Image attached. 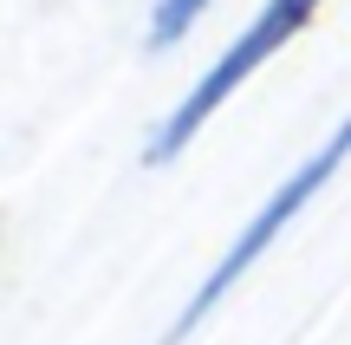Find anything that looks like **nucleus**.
I'll return each instance as SVG.
<instances>
[{"label": "nucleus", "mask_w": 351, "mask_h": 345, "mask_svg": "<svg viewBox=\"0 0 351 345\" xmlns=\"http://www.w3.org/2000/svg\"><path fill=\"white\" fill-rule=\"evenodd\" d=\"M345 156H351V117H345V124H339V130H332V137H326V143H319V150H313V156H306V163H300V169H293V176H287V182H280V189H274V195H267V209H261V215H254V222H247V228H241V241H234V248H228V254H221V267H215V274H208V281H202V287H195V300H189V307H182V320H176V333H169V339H182V333H195V326H202V320H208V313H215V307H221V294H228V287H234V281H241V274H247V267H254V261H261V254H267V248H274V235H280V228H287V222H293V215H300V209H306V202H313V195H319V189H326V182H332V176H339V163H345Z\"/></svg>", "instance_id": "1"}, {"label": "nucleus", "mask_w": 351, "mask_h": 345, "mask_svg": "<svg viewBox=\"0 0 351 345\" xmlns=\"http://www.w3.org/2000/svg\"><path fill=\"white\" fill-rule=\"evenodd\" d=\"M202 7H208V0H156V13H150V46H176V39L195 26Z\"/></svg>", "instance_id": "3"}, {"label": "nucleus", "mask_w": 351, "mask_h": 345, "mask_svg": "<svg viewBox=\"0 0 351 345\" xmlns=\"http://www.w3.org/2000/svg\"><path fill=\"white\" fill-rule=\"evenodd\" d=\"M313 7H319V0H267V7H261V20H254L247 33H241L234 46H228L221 59H215L208 72H202V85L189 91L182 104H176V111H169V124L150 137V163H169V156L182 150V143L195 137L202 124H208V111H221V98L241 85V78H247L261 59H274V52L287 46V39L300 33L306 20H313Z\"/></svg>", "instance_id": "2"}]
</instances>
